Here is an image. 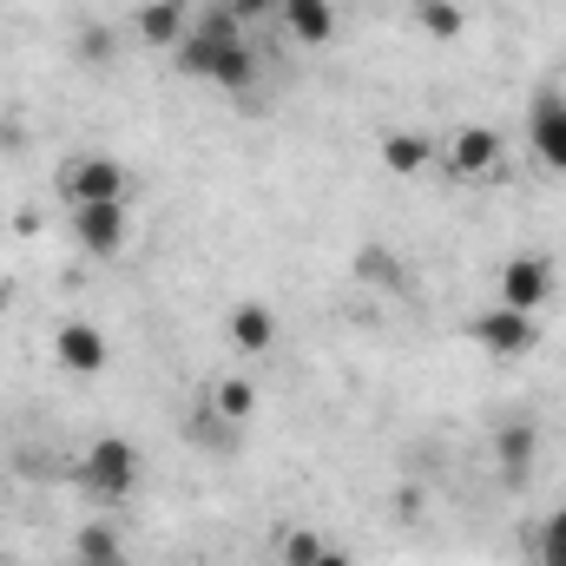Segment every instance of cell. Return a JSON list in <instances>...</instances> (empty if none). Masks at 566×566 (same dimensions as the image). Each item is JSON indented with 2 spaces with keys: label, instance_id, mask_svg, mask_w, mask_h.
Here are the masks:
<instances>
[{
  "label": "cell",
  "instance_id": "6da1fadb",
  "mask_svg": "<svg viewBox=\"0 0 566 566\" xmlns=\"http://www.w3.org/2000/svg\"><path fill=\"white\" fill-rule=\"evenodd\" d=\"M171 66H178L185 80H205V86L244 93V86H251V73H258V53H251L244 27L231 20V7L218 0V7H205V13L191 20V33L171 46Z\"/></svg>",
  "mask_w": 566,
  "mask_h": 566
},
{
  "label": "cell",
  "instance_id": "7a4b0ae2",
  "mask_svg": "<svg viewBox=\"0 0 566 566\" xmlns=\"http://www.w3.org/2000/svg\"><path fill=\"white\" fill-rule=\"evenodd\" d=\"M73 481H80L93 501H133L139 481H145L139 441H126V434H93L86 454H80V468H73Z\"/></svg>",
  "mask_w": 566,
  "mask_h": 566
},
{
  "label": "cell",
  "instance_id": "3957f363",
  "mask_svg": "<svg viewBox=\"0 0 566 566\" xmlns=\"http://www.w3.org/2000/svg\"><path fill=\"white\" fill-rule=\"evenodd\" d=\"M53 185H60V198H66V205H119V198H133V178H126V165H119V158H106V151L66 158Z\"/></svg>",
  "mask_w": 566,
  "mask_h": 566
},
{
  "label": "cell",
  "instance_id": "277c9868",
  "mask_svg": "<svg viewBox=\"0 0 566 566\" xmlns=\"http://www.w3.org/2000/svg\"><path fill=\"white\" fill-rule=\"evenodd\" d=\"M554 283H560L554 258H541V251H521V258H507V264L494 271V303L541 316V310L554 303Z\"/></svg>",
  "mask_w": 566,
  "mask_h": 566
},
{
  "label": "cell",
  "instance_id": "5b68a950",
  "mask_svg": "<svg viewBox=\"0 0 566 566\" xmlns=\"http://www.w3.org/2000/svg\"><path fill=\"white\" fill-rule=\"evenodd\" d=\"M73 244L86 258H119L133 244V198H119V205H73Z\"/></svg>",
  "mask_w": 566,
  "mask_h": 566
},
{
  "label": "cell",
  "instance_id": "8992f818",
  "mask_svg": "<svg viewBox=\"0 0 566 566\" xmlns=\"http://www.w3.org/2000/svg\"><path fill=\"white\" fill-rule=\"evenodd\" d=\"M468 336L488 349V356H527L534 343H541V316H527V310H507V303H494V310H481L474 323H468Z\"/></svg>",
  "mask_w": 566,
  "mask_h": 566
},
{
  "label": "cell",
  "instance_id": "52a82bcc",
  "mask_svg": "<svg viewBox=\"0 0 566 566\" xmlns=\"http://www.w3.org/2000/svg\"><path fill=\"white\" fill-rule=\"evenodd\" d=\"M501 158H507V145L494 126H461L454 139L441 145V165L454 171V178H468V185H481V178H501Z\"/></svg>",
  "mask_w": 566,
  "mask_h": 566
},
{
  "label": "cell",
  "instance_id": "ba28073f",
  "mask_svg": "<svg viewBox=\"0 0 566 566\" xmlns=\"http://www.w3.org/2000/svg\"><path fill=\"white\" fill-rule=\"evenodd\" d=\"M53 363L66 369V376H99L106 363H113V343H106V329L99 323H60L53 329Z\"/></svg>",
  "mask_w": 566,
  "mask_h": 566
},
{
  "label": "cell",
  "instance_id": "9c48e42d",
  "mask_svg": "<svg viewBox=\"0 0 566 566\" xmlns=\"http://www.w3.org/2000/svg\"><path fill=\"white\" fill-rule=\"evenodd\" d=\"M224 336H231V349L238 356H271L283 336V316L271 303H231V316H224Z\"/></svg>",
  "mask_w": 566,
  "mask_h": 566
},
{
  "label": "cell",
  "instance_id": "30bf717a",
  "mask_svg": "<svg viewBox=\"0 0 566 566\" xmlns=\"http://www.w3.org/2000/svg\"><path fill=\"white\" fill-rule=\"evenodd\" d=\"M527 139L547 158V171H566V93H534V106H527Z\"/></svg>",
  "mask_w": 566,
  "mask_h": 566
},
{
  "label": "cell",
  "instance_id": "8fae6325",
  "mask_svg": "<svg viewBox=\"0 0 566 566\" xmlns=\"http://www.w3.org/2000/svg\"><path fill=\"white\" fill-rule=\"evenodd\" d=\"M534 454H541V428L527 422V416L494 428V474H501V481H514V488H521V481L534 474Z\"/></svg>",
  "mask_w": 566,
  "mask_h": 566
},
{
  "label": "cell",
  "instance_id": "7c38bea8",
  "mask_svg": "<svg viewBox=\"0 0 566 566\" xmlns=\"http://www.w3.org/2000/svg\"><path fill=\"white\" fill-rule=\"evenodd\" d=\"M277 27L296 46H329L336 40V0H277Z\"/></svg>",
  "mask_w": 566,
  "mask_h": 566
},
{
  "label": "cell",
  "instance_id": "4fadbf2b",
  "mask_svg": "<svg viewBox=\"0 0 566 566\" xmlns=\"http://www.w3.org/2000/svg\"><path fill=\"white\" fill-rule=\"evenodd\" d=\"M185 33H191V13H185V0H145V7H139V40H145V46L171 53Z\"/></svg>",
  "mask_w": 566,
  "mask_h": 566
},
{
  "label": "cell",
  "instance_id": "5bb4252c",
  "mask_svg": "<svg viewBox=\"0 0 566 566\" xmlns=\"http://www.w3.org/2000/svg\"><path fill=\"white\" fill-rule=\"evenodd\" d=\"M434 158H441V145L422 139V133H389V139H382V165H389V178H422Z\"/></svg>",
  "mask_w": 566,
  "mask_h": 566
},
{
  "label": "cell",
  "instance_id": "9a60e30c",
  "mask_svg": "<svg viewBox=\"0 0 566 566\" xmlns=\"http://www.w3.org/2000/svg\"><path fill=\"white\" fill-rule=\"evenodd\" d=\"M205 402H211V416H218L224 428H244L251 409H258V382H251V376H218Z\"/></svg>",
  "mask_w": 566,
  "mask_h": 566
},
{
  "label": "cell",
  "instance_id": "2e32d148",
  "mask_svg": "<svg viewBox=\"0 0 566 566\" xmlns=\"http://www.w3.org/2000/svg\"><path fill=\"white\" fill-rule=\"evenodd\" d=\"M416 20L428 40H461V27H468V13L454 0H416Z\"/></svg>",
  "mask_w": 566,
  "mask_h": 566
},
{
  "label": "cell",
  "instance_id": "e0dca14e",
  "mask_svg": "<svg viewBox=\"0 0 566 566\" xmlns=\"http://www.w3.org/2000/svg\"><path fill=\"white\" fill-rule=\"evenodd\" d=\"M534 566H566V507H554L534 527Z\"/></svg>",
  "mask_w": 566,
  "mask_h": 566
},
{
  "label": "cell",
  "instance_id": "ac0fdd59",
  "mask_svg": "<svg viewBox=\"0 0 566 566\" xmlns=\"http://www.w3.org/2000/svg\"><path fill=\"white\" fill-rule=\"evenodd\" d=\"M73 560H119V534L113 527H80L73 534Z\"/></svg>",
  "mask_w": 566,
  "mask_h": 566
},
{
  "label": "cell",
  "instance_id": "d6986e66",
  "mask_svg": "<svg viewBox=\"0 0 566 566\" xmlns=\"http://www.w3.org/2000/svg\"><path fill=\"white\" fill-rule=\"evenodd\" d=\"M73 53H80L86 66H106V60H113V33H106V27H80V40H73Z\"/></svg>",
  "mask_w": 566,
  "mask_h": 566
},
{
  "label": "cell",
  "instance_id": "ffe728a7",
  "mask_svg": "<svg viewBox=\"0 0 566 566\" xmlns=\"http://www.w3.org/2000/svg\"><path fill=\"white\" fill-rule=\"evenodd\" d=\"M316 547H323V534L290 527V534H283V566H310V560H316Z\"/></svg>",
  "mask_w": 566,
  "mask_h": 566
},
{
  "label": "cell",
  "instance_id": "44dd1931",
  "mask_svg": "<svg viewBox=\"0 0 566 566\" xmlns=\"http://www.w3.org/2000/svg\"><path fill=\"white\" fill-rule=\"evenodd\" d=\"M231 7V20L244 27V20H264V13H277V0H224Z\"/></svg>",
  "mask_w": 566,
  "mask_h": 566
},
{
  "label": "cell",
  "instance_id": "7402d4cb",
  "mask_svg": "<svg viewBox=\"0 0 566 566\" xmlns=\"http://www.w3.org/2000/svg\"><path fill=\"white\" fill-rule=\"evenodd\" d=\"M310 566H356V560H349V554H343L336 541H323V547H316V560H310Z\"/></svg>",
  "mask_w": 566,
  "mask_h": 566
},
{
  "label": "cell",
  "instance_id": "603a6c76",
  "mask_svg": "<svg viewBox=\"0 0 566 566\" xmlns=\"http://www.w3.org/2000/svg\"><path fill=\"white\" fill-rule=\"evenodd\" d=\"M73 566H133V560H126V554H119V560H73Z\"/></svg>",
  "mask_w": 566,
  "mask_h": 566
},
{
  "label": "cell",
  "instance_id": "cb8c5ba5",
  "mask_svg": "<svg viewBox=\"0 0 566 566\" xmlns=\"http://www.w3.org/2000/svg\"><path fill=\"white\" fill-rule=\"evenodd\" d=\"M7 303H13V290H7V277H0V316H7Z\"/></svg>",
  "mask_w": 566,
  "mask_h": 566
},
{
  "label": "cell",
  "instance_id": "d4e9b609",
  "mask_svg": "<svg viewBox=\"0 0 566 566\" xmlns=\"http://www.w3.org/2000/svg\"><path fill=\"white\" fill-rule=\"evenodd\" d=\"M0 566H7V560H0Z\"/></svg>",
  "mask_w": 566,
  "mask_h": 566
}]
</instances>
